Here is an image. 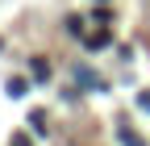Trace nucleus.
Returning a JSON list of instances; mask_svg holds the SVG:
<instances>
[{
    "label": "nucleus",
    "mask_w": 150,
    "mask_h": 146,
    "mask_svg": "<svg viewBox=\"0 0 150 146\" xmlns=\"http://www.w3.org/2000/svg\"><path fill=\"white\" fill-rule=\"evenodd\" d=\"M138 104L146 108V113H150V92H138Z\"/></svg>",
    "instance_id": "nucleus-6"
},
{
    "label": "nucleus",
    "mask_w": 150,
    "mask_h": 146,
    "mask_svg": "<svg viewBox=\"0 0 150 146\" xmlns=\"http://www.w3.org/2000/svg\"><path fill=\"white\" fill-rule=\"evenodd\" d=\"M4 92L17 100V96H25L29 92V79H21V75H8V84H4Z\"/></svg>",
    "instance_id": "nucleus-1"
},
{
    "label": "nucleus",
    "mask_w": 150,
    "mask_h": 146,
    "mask_svg": "<svg viewBox=\"0 0 150 146\" xmlns=\"http://www.w3.org/2000/svg\"><path fill=\"white\" fill-rule=\"evenodd\" d=\"M100 4H104V0H100Z\"/></svg>",
    "instance_id": "nucleus-8"
},
{
    "label": "nucleus",
    "mask_w": 150,
    "mask_h": 146,
    "mask_svg": "<svg viewBox=\"0 0 150 146\" xmlns=\"http://www.w3.org/2000/svg\"><path fill=\"white\" fill-rule=\"evenodd\" d=\"M108 42H112V38H108V33H92V38H88V46H92V50H104Z\"/></svg>",
    "instance_id": "nucleus-4"
},
{
    "label": "nucleus",
    "mask_w": 150,
    "mask_h": 146,
    "mask_svg": "<svg viewBox=\"0 0 150 146\" xmlns=\"http://www.w3.org/2000/svg\"><path fill=\"white\" fill-rule=\"evenodd\" d=\"M29 71H33V79H42V84L50 79V63H46V59H33V63H29Z\"/></svg>",
    "instance_id": "nucleus-3"
},
{
    "label": "nucleus",
    "mask_w": 150,
    "mask_h": 146,
    "mask_svg": "<svg viewBox=\"0 0 150 146\" xmlns=\"http://www.w3.org/2000/svg\"><path fill=\"white\" fill-rule=\"evenodd\" d=\"M25 117H29V130L33 134H46V113H42V108H29Z\"/></svg>",
    "instance_id": "nucleus-2"
},
{
    "label": "nucleus",
    "mask_w": 150,
    "mask_h": 146,
    "mask_svg": "<svg viewBox=\"0 0 150 146\" xmlns=\"http://www.w3.org/2000/svg\"><path fill=\"white\" fill-rule=\"evenodd\" d=\"M92 17H96V25H108V21H112V13H108V9H96Z\"/></svg>",
    "instance_id": "nucleus-5"
},
{
    "label": "nucleus",
    "mask_w": 150,
    "mask_h": 146,
    "mask_svg": "<svg viewBox=\"0 0 150 146\" xmlns=\"http://www.w3.org/2000/svg\"><path fill=\"white\" fill-rule=\"evenodd\" d=\"M13 146H29V138H25V134H17V138H13Z\"/></svg>",
    "instance_id": "nucleus-7"
}]
</instances>
